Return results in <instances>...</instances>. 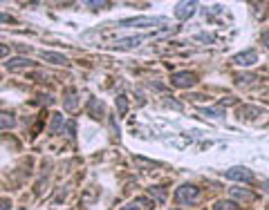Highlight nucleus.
Wrapping results in <instances>:
<instances>
[{"label":"nucleus","instance_id":"f257e3e1","mask_svg":"<svg viewBox=\"0 0 269 210\" xmlns=\"http://www.w3.org/2000/svg\"><path fill=\"white\" fill-rule=\"evenodd\" d=\"M200 197V188L195 186H182L177 188V193H175V201L177 204H193V201H198Z\"/></svg>","mask_w":269,"mask_h":210},{"label":"nucleus","instance_id":"f03ea898","mask_svg":"<svg viewBox=\"0 0 269 210\" xmlns=\"http://www.w3.org/2000/svg\"><path fill=\"white\" fill-rule=\"evenodd\" d=\"M170 83L175 85V88H193L195 83H198V76L193 72H177V74L170 76Z\"/></svg>","mask_w":269,"mask_h":210},{"label":"nucleus","instance_id":"7ed1b4c3","mask_svg":"<svg viewBox=\"0 0 269 210\" xmlns=\"http://www.w3.org/2000/svg\"><path fill=\"white\" fill-rule=\"evenodd\" d=\"M224 177L231 181H245V183H249V181H253V172L252 170H247V168H231L224 172Z\"/></svg>","mask_w":269,"mask_h":210},{"label":"nucleus","instance_id":"20e7f679","mask_svg":"<svg viewBox=\"0 0 269 210\" xmlns=\"http://www.w3.org/2000/svg\"><path fill=\"white\" fill-rule=\"evenodd\" d=\"M159 23H162V18H128V20H121L123 27H155Z\"/></svg>","mask_w":269,"mask_h":210},{"label":"nucleus","instance_id":"39448f33","mask_svg":"<svg viewBox=\"0 0 269 210\" xmlns=\"http://www.w3.org/2000/svg\"><path fill=\"white\" fill-rule=\"evenodd\" d=\"M258 60V54L256 49H247V52L238 54V56H234V63L238 65V67H249V65H253Z\"/></svg>","mask_w":269,"mask_h":210},{"label":"nucleus","instance_id":"423d86ee","mask_svg":"<svg viewBox=\"0 0 269 210\" xmlns=\"http://www.w3.org/2000/svg\"><path fill=\"white\" fill-rule=\"evenodd\" d=\"M5 65L9 72H16V70H27V67H32L34 63H32L30 59H25V56H14V59H9Z\"/></svg>","mask_w":269,"mask_h":210},{"label":"nucleus","instance_id":"0eeeda50","mask_svg":"<svg viewBox=\"0 0 269 210\" xmlns=\"http://www.w3.org/2000/svg\"><path fill=\"white\" fill-rule=\"evenodd\" d=\"M195 2H180L177 5V9H175V16L180 18V20H186V18H191L195 14Z\"/></svg>","mask_w":269,"mask_h":210},{"label":"nucleus","instance_id":"6e6552de","mask_svg":"<svg viewBox=\"0 0 269 210\" xmlns=\"http://www.w3.org/2000/svg\"><path fill=\"white\" fill-rule=\"evenodd\" d=\"M85 112H88L92 119H101V117H103V103H101L99 99H90L88 110H85Z\"/></svg>","mask_w":269,"mask_h":210},{"label":"nucleus","instance_id":"1a4fd4ad","mask_svg":"<svg viewBox=\"0 0 269 210\" xmlns=\"http://www.w3.org/2000/svg\"><path fill=\"white\" fill-rule=\"evenodd\" d=\"M238 114H240V119H256L263 114V110H260V107H253V105H242L238 110Z\"/></svg>","mask_w":269,"mask_h":210},{"label":"nucleus","instance_id":"9d476101","mask_svg":"<svg viewBox=\"0 0 269 210\" xmlns=\"http://www.w3.org/2000/svg\"><path fill=\"white\" fill-rule=\"evenodd\" d=\"M41 59L47 60V63H54V65H65L67 63V59H65L63 54H56V52H43Z\"/></svg>","mask_w":269,"mask_h":210},{"label":"nucleus","instance_id":"9b49d317","mask_svg":"<svg viewBox=\"0 0 269 210\" xmlns=\"http://www.w3.org/2000/svg\"><path fill=\"white\" fill-rule=\"evenodd\" d=\"M16 125V117H14L12 112H2L0 114V130H9Z\"/></svg>","mask_w":269,"mask_h":210},{"label":"nucleus","instance_id":"f8f14e48","mask_svg":"<svg viewBox=\"0 0 269 210\" xmlns=\"http://www.w3.org/2000/svg\"><path fill=\"white\" fill-rule=\"evenodd\" d=\"M231 197L242 199V201H253V199H256V195H253V193H249V190H240V188H231Z\"/></svg>","mask_w":269,"mask_h":210},{"label":"nucleus","instance_id":"ddd939ff","mask_svg":"<svg viewBox=\"0 0 269 210\" xmlns=\"http://www.w3.org/2000/svg\"><path fill=\"white\" fill-rule=\"evenodd\" d=\"M141 43V38L137 36V38H121V41L115 43V47H119V49H128V47H137Z\"/></svg>","mask_w":269,"mask_h":210},{"label":"nucleus","instance_id":"4468645a","mask_svg":"<svg viewBox=\"0 0 269 210\" xmlns=\"http://www.w3.org/2000/svg\"><path fill=\"white\" fill-rule=\"evenodd\" d=\"M76 107V90H67L65 92V110H74Z\"/></svg>","mask_w":269,"mask_h":210},{"label":"nucleus","instance_id":"2eb2a0df","mask_svg":"<svg viewBox=\"0 0 269 210\" xmlns=\"http://www.w3.org/2000/svg\"><path fill=\"white\" fill-rule=\"evenodd\" d=\"M52 128H50V132H52V135H56V132H59L61 130V125H63V114H59V112H56V114H52Z\"/></svg>","mask_w":269,"mask_h":210},{"label":"nucleus","instance_id":"dca6fc26","mask_svg":"<svg viewBox=\"0 0 269 210\" xmlns=\"http://www.w3.org/2000/svg\"><path fill=\"white\" fill-rule=\"evenodd\" d=\"M213 210H242V208H240V206H235L234 201H218Z\"/></svg>","mask_w":269,"mask_h":210},{"label":"nucleus","instance_id":"f3484780","mask_svg":"<svg viewBox=\"0 0 269 210\" xmlns=\"http://www.w3.org/2000/svg\"><path fill=\"white\" fill-rule=\"evenodd\" d=\"M117 110H119V114H126V112H128V99H126V96H117Z\"/></svg>","mask_w":269,"mask_h":210},{"label":"nucleus","instance_id":"a211bd4d","mask_svg":"<svg viewBox=\"0 0 269 210\" xmlns=\"http://www.w3.org/2000/svg\"><path fill=\"white\" fill-rule=\"evenodd\" d=\"M151 195H155V197L159 199V201H164V197H166V190L162 186H155V188H151Z\"/></svg>","mask_w":269,"mask_h":210},{"label":"nucleus","instance_id":"6ab92c4d","mask_svg":"<svg viewBox=\"0 0 269 210\" xmlns=\"http://www.w3.org/2000/svg\"><path fill=\"white\" fill-rule=\"evenodd\" d=\"M204 114H209V117H216V119H220V117H222V110H220V107H213V110H204Z\"/></svg>","mask_w":269,"mask_h":210},{"label":"nucleus","instance_id":"aec40b11","mask_svg":"<svg viewBox=\"0 0 269 210\" xmlns=\"http://www.w3.org/2000/svg\"><path fill=\"white\" fill-rule=\"evenodd\" d=\"M0 210H12V201L5 197H0Z\"/></svg>","mask_w":269,"mask_h":210},{"label":"nucleus","instance_id":"412c9836","mask_svg":"<svg viewBox=\"0 0 269 210\" xmlns=\"http://www.w3.org/2000/svg\"><path fill=\"white\" fill-rule=\"evenodd\" d=\"M0 23H7V25H9V23H16V20H14V16H9V14H2V12H0Z\"/></svg>","mask_w":269,"mask_h":210},{"label":"nucleus","instance_id":"4be33fe9","mask_svg":"<svg viewBox=\"0 0 269 210\" xmlns=\"http://www.w3.org/2000/svg\"><path fill=\"white\" fill-rule=\"evenodd\" d=\"M260 38H263V43H265V45L269 47V27H267V30L263 31V34H260Z\"/></svg>","mask_w":269,"mask_h":210},{"label":"nucleus","instance_id":"5701e85b","mask_svg":"<svg viewBox=\"0 0 269 210\" xmlns=\"http://www.w3.org/2000/svg\"><path fill=\"white\" fill-rule=\"evenodd\" d=\"M7 54H9V45H0V59L7 56Z\"/></svg>","mask_w":269,"mask_h":210},{"label":"nucleus","instance_id":"b1692460","mask_svg":"<svg viewBox=\"0 0 269 210\" xmlns=\"http://www.w3.org/2000/svg\"><path fill=\"white\" fill-rule=\"evenodd\" d=\"M74 128H76V125H74V121H70V123H67V135H70V136H74Z\"/></svg>","mask_w":269,"mask_h":210},{"label":"nucleus","instance_id":"393cba45","mask_svg":"<svg viewBox=\"0 0 269 210\" xmlns=\"http://www.w3.org/2000/svg\"><path fill=\"white\" fill-rule=\"evenodd\" d=\"M141 208V206H137V204H134V201H133V204H128V206H123V208L121 210H139Z\"/></svg>","mask_w":269,"mask_h":210},{"label":"nucleus","instance_id":"a878e982","mask_svg":"<svg viewBox=\"0 0 269 210\" xmlns=\"http://www.w3.org/2000/svg\"><path fill=\"white\" fill-rule=\"evenodd\" d=\"M90 7H108V2H88Z\"/></svg>","mask_w":269,"mask_h":210},{"label":"nucleus","instance_id":"bb28decb","mask_svg":"<svg viewBox=\"0 0 269 210\" xmlns=\"http://www.w3.org/2000/svg\"><path fill=\"white\" fill-rule=\"evenodd\" d=\"M20 210H25V208H20Z\"/></svg>","mask_w":269,"mask_h":210},{"label":"nucleus","instance_id":"cd10ccee","mask_svg":"<svg viewBox=\"0 0 269 210\" xmlns=\"http://www.w3.org/2000/svg\"><path fill=\"white\" fill-rule=\"evenodd\" d=\"M173 210H177V208H173Z\"/></svg>","mask_w":269,"mask_h":210}]
</instances>
